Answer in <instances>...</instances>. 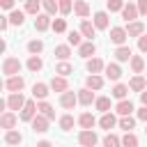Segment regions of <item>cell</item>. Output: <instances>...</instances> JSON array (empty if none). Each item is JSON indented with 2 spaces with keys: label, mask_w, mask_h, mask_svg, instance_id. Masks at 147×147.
<instances>
[{
  "label": "cell",
  "mask_w": 147,
  "mask_h": 147,
  "mask_svg": "<svg viewBox=\"0 0 147 147\" xmlns=\"http://www.w3.org/2000/svg\"><path fill=\"white\" fill-rule=\"evenodd\" d=\"M21 60L18 57H5V62H2V74L7 76V78H11V76H18V71H21Z\"/></svg>",
  "instance_id": "obj_1"
},
{
  "label": "cell",
  "mask_w": 147,
  "mask_h": 147,
  "mask_svg": "<svg viewBox=\"0 0 147 147\" xmlns=\"http://www.w3.org/2000/svg\"><path fill=\"white\" fill-rule=\"evenodd\" d=\"M106 78H110V80H119V78H122V69H119V64H115V62L106 64Z\"/></svg>",
  "instance_id": "obj_22"
},
{
  "label": "cell",
  "mask_w": 147,
  "mask_h": 147,
  "mask_svg": "<svg viewBox=\"0 0 147 147\" xmlns=\"http://www.w3.org/2000/svg\"><path fill=\"white\" fill-rule=\"evenodd\" d=\"M48 28H53V23H51V16H48V14H39V16L34 18V30L44 32V30H48Z\"/></svg>",
  "instance_id": "obj_13"
},
{
  "label": "cell",
  "mask_w": 147,
  "mask_h": 147,
  "mask_svg": "<svg viewBox=\"0 0 147 147\" xmlns=\"http://www.w3.org/2000/svg\"><path fill=\"white\" fill-rule=\"evenodd\" d=\"M16 122H18V117H16V113H11V110L2 113V117H0V126H2L5 131H14Z\"/></svg>",
  "instance_id": "obj_6"
},
{
  "label": "cell",
  "mask_w": 147,
  "mask_h": 147,
  "mask_svg": "<svg viewBox=\"0 0 147 147\" xmlns=\"http://www.w3.org/2000/svg\"><path fill=\"white\" fill-rule=\"evenodd\" d=\"M126 28H119V25H115V28H110V41L113 44H117V48L119 46H124V41H126Z\"/></svg>",
  "instance_id": "obj_4"
},
{
  "label": "cell",
  "mask_w": 147,
  "mask_h": 147,
  "mask_svg": "<svg viewBox=\"0 0 147 147\" xmlns=\"http://www.w3.org/2000/svg\"><path fill=\"white\" fill-rule=\"evenodd\" d=\"M115 110H117V115H122V117H129L131 113H133V103L126 99V101H119L117 106H115Z\"/></svg>",
  "instance_id": "obj_26"
},
{
  "label": "cell",
  "mask_w": 147,
  "mask_h": 147,
  "mask_svg": "<svg viewBox=\"0 0 147 147\" xmlns=\"http://www.w3.org/2000/svg\"><path fill=\"white\" fill-rule=\"evenodd\" d=\"M138 48H140L142 53H147V34H142V37L138 39Z\"/></svg>",
  "instance_id": "obj_48"
},
{
  "label": "cell",
  "mask_w": 147,
  "mask_h": 147,
  "mask_svg": "<svg viewBox=\"0 0 147 147\" xmlns=\"http://www.w3.org/2000/svg\"><path fill=\"white\" fill-rule=\"evenodd\" d=\"M126 94H129V85H124V83H117V85L113 87V96H115V99H119V101H126Z\"/></svg>",
  "instance_id": "obj_29"
},
{
  "label": "cell",
  "mask_w": 147,
  "mask_h": 147,
  "mask_svg": "<svg viewBox=\"0 0 147 147\" xmlns=\"http://www.w3.org/2000/svg\"><path fill=\"white\" fill-rule=\"evenodd\" d=\"M138 119H140V122H147V108H145V106L138 110Z\"/></svg>",
  "instance_id": "obj_50"
},
{
  "label": "cell",
  "mask_w": 147,
  "mask_h": 147,
  "mask_svg": "<svg viewBox=\"0 0 147 147\" xmlns=\"http://www.w3.org/2000/svg\"><path fill=\"white\" fill-rule=\"evenodd\" d=\"M122 147H138V138H136L133 133H126V136L122 138Z\"/></svg>",
  "instance_id": "obj_44"
},
{
  "label": "cell",
  "mask_w": 147,
  "mask_h": 147,
  "mask_svg": "<svg viewBox=\"0 0 147 147\" xmlns=\"http://www.w3.org/2000/svg\"><path fill=\"white\" fill-rule=\"evenodd\" d=\"M53 30L55 32H67V21L64 18H55L53 21Z\"/></svg>",
  "instance_id": "obj_46"
},
{
  "label": "cell",
  "mask_w": 147,
  "mask_h": 147,
  "mask_svg": "<svg viewBox=\"0 0 147 147\" xmlns=\"http://www.w3.org/2000/svg\"><path fill=\"white\" fill-rule=\"evenodd\" d=\"M48 87H51V85H46V83H34V85H32V96L39 99V101H44V99L48 96Z\"/></svg>",
  "instance_id": "obj_16"
},
{
  "label": "cell",
  "mask_w": 147,
  "mask_h": 147,
  "mask_svg": "<svg viewBox=\"0 0 147 147\" xmlns=\"http://www.w3.org/2000/svg\"><path fill=\"white\" fill-rule=\"evenodd\" d=\"M55 57H57V60H62V62H67V60L71 57V48H69L67 44H62V46H55Z\"/></svg>",
  "instance_id": "obj_30"
},
{
  "label": "cell",
  "mask_w": 147,
  "mask_h": 147,
  "mask_svg": "<svg viewBox=\"0 0 147 147\" xmlns=\"http://www.w3.org/2000/svg\"><path fill=\"white\" fill-rule=\"evenodd\" d=\"M71 9H74V2H71V0H62V2H60V14H64V16H67Z\"/></svg>",
  "instance_id": "obj_47"
},
{
  "label": "cell",
  "mask_w": 147,
  "mask_h": 147,
  "mask_svg": "<svg viewBox=\"0 0 147 147\" xmlns=\"http://www.w3.org/2000/svg\"><path fill=\"white\" fill-rule=\"evenodd\" d=\"M80 37H83L80 32L71 30V32L67 34V41H69V46H78V48H80V46H83V39H80Z\"/></svg>",
  "instance_id": "obj_36"
},
{
  "label": "cell",
  "mask_w": 147,
  "mask_h": 147,
  "mask_svg": "<svg viewBox=\"0 0 147 147\" xmlns=\"http://www.w3.org/2000/svg\"><path fill=\"white\" fill-rule=\"evenodd\" d=\"M37 110H39V115H44L48 122L55 119V110H53V106H51L48 101H39V103H37Z\"/></svg>",
  "instance_id": "obj_17"
},
{
  "label": "cell",
  "mask_w": 147,
  "mask_h": 147,
  "mask_svg": "<svg viewBox=\"0 0 147 147\" xmlns=\"http://www.w3.org/2000/svg\"><path fill=\"white\" fill-rule=\"evenodd\" d=\"M140 103L147 108V92H142V94H140Z\"/></svg>",
  "instance_id": "obj_54"
},
{
  "label": "cell",
  "mask_w": 147,
  "mask_h": 147,
  "mask_svg": "<svg viewBox=\"0 0 147 147\" xmlns=\"http://www.w3.org/2000/svg\"><path fill=\"white\" fill-rule=\"evenodd\" d=\"M122 18H124L126 23H136V18H138V5H133V2L124 5V9H122Z\"/></svg>",
  "instance_id": "obj_8"
},
{
  "label": "cell",
  "mask_w": 147,
  "mask_h": 147,
  "mask_svg": "<svg viewBox=\"0 0 147 147\" xmlns=\"http://www.w3.org/2000/svg\"><path fill=\"white\" fill-rule=\"evenodd\" d=\"M41 67H44V60H41L39 55H30V60H28V69L37 74V71H39Z\"/></svg>",
  "instance_id": "obj_33"
},
{
  "label": "cell",
  "mask_w": 147,
  "mask_h": 147,
  "mask_svg": "<svg viewBox=\"0 0 147 147\" xmlns=\"http://www.w3.org/2000/svg\"><path fill=\"white\" fill-rule=\"evenodd\" d=\"M115 124H119V122H117V117H115L113 113H106V115H101V119H99V126H101V129H108V131H110Z\"/></svg>",
  "instance_id": "obj_24"
},
{
  "label": "cell",
  "mask_w": 147,
  "mask_h": 147,
  "mask_svg": "<svg viewBox=\"0 0 147 147\" xmlns=\"http://www.w3.org/2000/svg\"><path fill=\"white\" fill-rule=\"evenodd\" d=\"M30 124H32V131H34V133H46V131H48V119H46L44 115H37Z\"/></svg>",
  "instance_id": "obj_12"
},
{
  "label": "cell",
  "mask_w": 147,
  "mask_h": 147,
  "mask_svg": "<svg viewBox=\"0 0 147 147\" xmlns=\"http://www.w3.org/2000/svg\"><path fill=\"white\" fill-rule=\"evenodd\" d=\"M78 124L83 126V131H92V126L96 124V119H94L92 113H83V115L78 117Z\"/></svg>",
  "instance_id": "obj_21"
},
{
  "label": "cell",
  "mask_w": 147,
  "mask_h": 147,
  "mask_svg": "<svg viewBox=\"0 0 147 147\" xmlns=\"http://www.w3.org/2000/svg\"><path fill=\"white\" fill-rule=\"evenodd\" d=\"M71 126H74V117L71 115H62L60 117V129L62 131H71Z\"/></svg>",
  "instance_id": "obj_43"
},
{
  "label": "cell",
  "mask_w": 147,
  "mask_h": 147,
  "mask_svg": "<svg viewBox=\"0 0 147 147\" xmlns=\"http://www.w3.org/2000/svg\"><path fill=\"white\" fill-rule=\"evenodd\" d=\"M5 101H7V108H9L11 113H14V110H23L25 103H28V99H25L23 94H9Z\"/></svg>",
  "instance_id": "obj_3"
},
{
  "label": "cell",
  "mask_w": 147,
  "mask_h": 147,
  "mask_svg": "<svg viewBox=\"0 0 147 147\" xmlns=\"http://www.w3.org/2000/svg\"><path fill=\"white\" fill-rule=\"evenodd\" d=\"M94 28L96 30H106L108 28V14L106 11H96L94 14Z\"/></svg>",
  "instance_id": "obj_27"
},
{
  "label": "cell",
  "mask_w": 147,
  "mask_h": 147,
  "mask_svg": "<svg viewBox=\"0 0 147 147\" xmlns=\"http://www.w3.org/2000/svg\"><path fill=\"white\" fill-rule=\"evenodd\" d=\"M103 147H122V138H117L115 133H108L103 138Z\"/></svg>",
  "instance_id": "obj_37"
},
{
  "label": "cell",
  "mask_w": 147,
  "mask_h": 147,
  "mask_svg": "<svg viewBox=\"0 0 147 147\" xmlns=\"http://www.w3.org/2000/svg\"><path fill=\"white\" fill-rule=\"evenodd\" d=\"M74 11H76V16H80L83 21H87V16H90V5L83 2V0H76V2H74Z\"/></svg>",
  "instance_id": "obj_18"
},
{
  "label": "cell",
  "mask_w": 147,
  "mask_h": 147,
  "mask_svg": "<svg viewBox=\"0 0 147 147\" xmlns=\"http://www.w3.org/2000/svg\"><path fill=\"white\" fill-rule=\"evenodd\" d=\"M126 34H129V37H138V39H140V37L145 34V25H142L140 21L129 23V25H126Z\"/></svg>",
  "instance_id": "obj_19"
},
{
  "label": "cell",
  "mask_w": 147,
  "mask_h": 147,
  "mask_svg": "<svg viewBox=\"0 0 147 147\" xmlns=\"http://www.w3.org/2000/svg\"><path fill=\"white\" fill-rule=\"evenodd\" d=\"M9 25V16H0V30H7Z\"/></svg>",
  "instance_id": "obj_51"
},
{
  "label": "cell",
  "mask_w": 147,
  "mask_h": 147,
  "mask_svg": "<svg viewBox=\"0 0 147 147\" xmlns=\"http://www.w3.org/2000/svg\"><path fill=\"white\" fill-rule=\"evenodd\" d=\"M115 57H117V62H131L133 53H131V48H129V46H119V48L115 51Z\"/></svg>",
  "instance_id": "obj_25"
},
{
  "label": "cell",
  "mask_w": 147,
  "mask_h": 147,
  "mask_svg": "<svg viewBox=\"0 0 147 147\" xmlns=\"http://www.w3.org/2000/svg\"><path fill=\"white\" fill-rule=\"evenodd\" d=\"M0 7H5V9H14V2H11V0H2Z\"/></svg>",
  "instance_id": "obj_52"
},
{
  "label": "cell",
  "mask_w": 147,
  "mask_h": 147,
  "mask_svg": "<svg viewBox=\"0 0 147 147\" xmlns=\"http://www.w3.org/2000/svg\"><path fill=\"white\" fill-rule=\"evenodd\" d=\"M37 115H39V113H37V103H34L32 99H28L25 108L21 110V119H23V122H32V119H34Z\"/></svg>",
  "instance_id": "obj_5"
},
{
  "label": "cell",
  "mask_w": 147,
  "mask_h": 147,
  "mask_svg": "<svg viewBox=\"0 0 147 147\" xmlns=\"http://www.w3.org/2000/svg\"><path fill=\"white\" fill-rule=\"evenodd\" d=\"M87 71L92 74V76H99V71H106V64H103V60L101 57H92V60H87Z\"/></svg>",
  "instance_id": "obj_10"
},
{
  "label": "cell",
  "mask_w": 147,
  "mask_h": 147,
  "mask_svg": "<svg viewBox=\"0 0 147 147\" xmlns=\"http://www.w3.org/2000/svg\"><path fill=\"white\" fill-rule=\"evenodd\" d=\"M80 34H83L87 41H92V39H94V34H96L94 23H90V21H80Z\"/></svg>",
  "instance_id": "obj_14"
},
{
  "label": "cell",
  "mask_w": 147,
  "mask_h": 147,
  "mask_svg": "<svg viewBox=\"0 0 147 147\" xmlns=\"http://www.w3.org/2000/svg\"><path fill=\"white\" fill-rule=\"evenodd\" d=\"M28 51H30L32 55H39V53L44 51V41H39V39H32V41H28Z\"/></svg>",
  "instance_id": "obj_38"
},
{
  "label": "cell",
  "mask_w": 147,
  "mask_h": 147,
  "mask_svg": "<svg viewBox=\"0 0 147 147\" xmlns=\"http://www.w3.org/2000/svg\"><path fill=\"white\" fill-rule=\"evenodd\" d=\"M51 90H53V92H60V94L69 92V83H67V78H62V76H53V80H51Z\"/></svg>",
  "instance_id": "obj_11"
},
{
  "label": "cell",
  "mask_w": 147,
  "mask_h": 147,
  "mask_svg": "<svg viewBox=\"0 0 147 147\" xmlns=\"http://www.w3.org/2000/svg\"><path fill=\"white\" fill-rule=\"evenodd\" d=\"M94 106H96V110H101L103 115H106V113H110V99H108V96H96Z\"/></svg>",
  "instance_id": "obj_31"
},
{
  "label": "cell",
  "mask_w": 147,
  "mask_h": 147,
  "mask_svg": "<svg viewBox=\"0 0 147 147\" xmlns=\"http://www.w3.org/2000/svg\"><path fill=\"white\" fill-rule=\"evenodd\" d=\"M37 147H53V142H51V140H39Z\"/></svg>",
  "instance_id": "obj_53"
},
{
  "label": "cell",
  "mask_w": 147,
  "mask_h": 147,
  "mask_svg": "<svg viewBox=\"0 0 147 147\" xmlns=\"http://www.w3.org/2000/svg\"><path fill=\"white\" fill-rule=\"evenodd\" d=\"M44 9H46L48 16H53L55 11H60V2H55V0H44Z\"/></svg>",
  "instance_id": "obj_41"
},
{
  "label": "cell",
  "mask_w": 147,
  "mask_h": 147,
  "mask_svg": "<svg viewBox=\"0 0 147 147\" xmlns=\"http://www.w3.org/2000/svg\"><path fill=\"white\" fill-rule=\"evenodd\" d=\"M145 85H147V78L145 76H133L131 80H129V90H133V92H145Z\"/></svg>",
  "instance_id": "obj_15"
},
{
  "label": "cell",
  "mask_w": 147,
  "mask_h": 147,
  "mask_svg": "<svg viewBox=\"0 0 147 147\" xmlns=\"http://www.w3.org/2000/svg\"><path fill=\"white\" fill-rule=\"evenodd\" d=\"M131 69H133V74H140V71L145 69V60H142L140 55H133V57H131Z\"/></svg>",
  "instance_id": "obj_39"
},
{
  "label": "cell",
  "mask_w": 147,
  "mask_h": 147,
  "mask_svg": "<svg viewBox=\"0 0 147 147\" xmlns=\"http://www.w3.org/2000/svg\"><path fill=\"white\" fill-rule=\"evenodd\" d=\"M85 87L87 90H101L103 87V78L101 76H87L85 78Z\"/></svg>",
  "instance_id": "obj_28"
},
{
  "label": "cell",
  "mask_w": 147,
  "mask_h": 147,
  "mask_svg": "<svg viewBox=\"0 0 147 147\" xmlns=\"http://www.w3.org/2000/svg\"><path fill=\"white\" fill-rule=\"evenodd\" d=\"M39 7H41V2H39V0H28V2H25V11H28V14L39 16Z\"/></svg>",
  "instance_id": "obj_40"
},
{
  "label": "cell",
  "mask_w": 147,
  "mask_h": 147,
  "mask_svg": "<svg viewBox=\"0 0 147 147\" xmlns=\"http://www.w3.org/2000/svg\"><path fill=\"white\" fill-rule=\"evenodd\" d=\"M138 14H147V0H140L138 2Z\"/></svg>",
  "instance_id": "obj_49"
},
{
  "label": "cell",
  "mask_w": 147,
  "mask_h": 147,
  "mask_svg": "<svg viewBox=\"0 0 147 147\" xmlns=\"http://www.w3.org/2000/svg\"><path fill=\"white\" fill-rule=\"evenodd\" d=\"M25 87V78L23 76H11L5 80V90L11 92V94H21V90Z\"/></svg>",
  "instance_id": "obj_2"
},
{
  "label": "cell",
  "mask_w": 147,
  "mask_h": 147,
  "mask_svg": "<svg viewBox=\"0 0 147 147\" xmlns=\"http://www.w3.org/2000/svg\"><path fill=\"white\" fill-rule=\"evenodd\" d=\"M92 101H96V99H94V92H92V90H87V87L78 90V103H83V106H90Z\"/></svg>",
  "instance_id": "obj_23"
},
{
  "label": "cell",
  "mask_w": 147,
  "mask_h": 147,
  "mask_svg": "<svg viewBox=\"0 0 147 147\" xmlns=\"http://www.w3.org/2000/svg\"><path fill=\"white\" fill-rule=\"evenodd\" d=\"M122 9H124L122 0H108V11H122Z\"/></svg>",
  "instance_id": "obj_45"
},
{
  "label": "cell",
  "mask_w": 147,
  "mask_h": 147,
  "mask_svg": "<svg viewBox=\"0 0 147 147\" xmlns=\"http://www.w3.org/2000/svg\"><path fill=\"white\" fill-rule=\"evenodd\" d=\"M23 21H25V11L14 9V11L9 14V23H14V25H23Z\"/></svg>",
  "instance_id": "obj_35"
},
{
  "label": "cell",
  "mask_w": 147,
  "mask_h": 147,
  "mask_svg": "<svg viewBox=\"0 0 147 147\" xmlns=\"http://www.w3.org/2000/svg\"><path fill=\"white\" fill-rule=\"evenodd\" d=\"M133 126H136V119H133L131 115H129V117H122V119H119V129H124L126 133H131V129H133Z\"/></svg>",
  "instance_id": "obj_42"
},
{
  "label": "cell",
  "mask_w": 147,
  "mask_h": 147,
  "mask_svg": "<svg viewBox=\"0 0 147 147\" xmlns=\"http://www.w3.org/2000/svg\"><path fill=\"white\" fill-rule=\"evenodd\" d=\"M55 74H57V76H62V78H67L69 74H74V67H71L69 62H60V64L55 67Z\"/></svg>",
  "instance_id": "obj_34"
},
{
  "label": "cell",
  "mask_w": 147,
  "mask_h": 147,
  "mask_svg": "<svg viewBox=\"0 0 147 147\" xmlns=\"http://www.w3.org/2000/svg\"><path fill=\"white\" fill-rule=\"evenodd\" d=\"M76 103H78V94H74L71 90H69V92H64V94H60V106H62V108L71 110Z\"/></svg>",
  "instance_id": "obj_9"
},
{
  "label": "cell",
  "mask_w": 147,
  "mask_h": 147,
  "mask_svg": "<svg viewBox=\"0 0 147 147\" xmlns=\"http://www.w3.org/2000/svg\"><path fill=\"white\" fill-rule=\"evenodd\" d=\"M145 133H147V129H145Z\"/></svg>",
  "instance_id": "obj_55"
},
{
  "label": "cell",
  "mask_w": 147,
  "mask_h": 147,
  "mask_svg": "<svg viewBox=\"0 0 147 147\" xmlns=\"http://www.w3.org/2000/svg\"><path fill=\"white\" fill-rule=\"evenodd\" d=\"M96 133L94 131H80L78 133V142L83 145V147H96Z\"/></svg>",
  "instance_id": "obj_7"
},
{
  "label": "cell",
  "mask_w": 147,
  "mask_h": 147,
  "mask_svg": "<svg viewBox=\"0 0 147 147\" xmlns=\"http://www.w3.org/2000/svg\"><path fill=\"white\" fill-rule=\"evenodd\" d=\"M96 53V46H94V41H83V46L78 48V55L80 57H87V60H92V55Z\"/></svg>",
  "instance_id": "obj_20"
},
{
  "label": "cell",
  "mask_w": 147,
  "mask_h": 147,
  "mask_svg": "<svg viewBox=\"0 0 147 147\" xmlns=\"http://www.w3.org/2000/svg\"><path fill=\"white\" fill-rule=\"evenodd\" d=\"M5 142H7V145H21V142H23V136H21L18 131H7V133H5Z\"/></svg>",
  "instance_id": "obj_32"
}]
</instances>
